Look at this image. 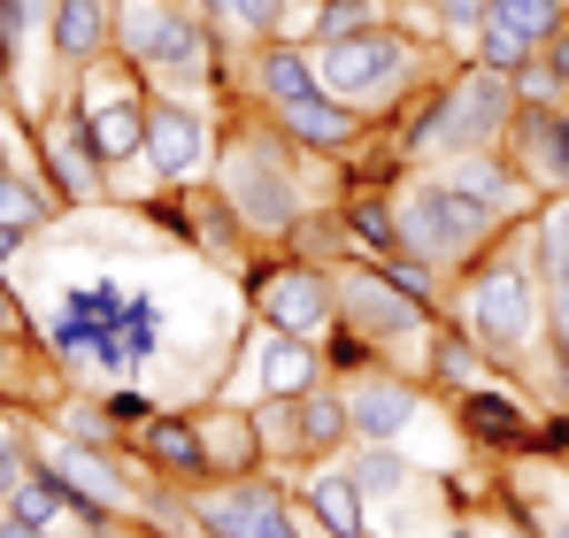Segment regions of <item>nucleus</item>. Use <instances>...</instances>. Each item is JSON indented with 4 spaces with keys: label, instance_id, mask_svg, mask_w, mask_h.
Segmentation results:
<instances>
[{
    "label": "nucleus",
    "instance_id": "obj_25",
    "mask_svg": "<svg viewBox=\"0 0 569 538\" xmlns=\"http://www.w3.org/2000/svg\"><path fill=\"white\" fill-rule=\"evenodd\" d=\"M339 469L355 477V492H362L370 508L400 500V492H416V454H400V447H347V454H339Z\"/></svg>",
    "mask_w": 569,
    "mask_h": 538
},
{
    "label": "nucleus",
    "instance_id": "obj_1",
    "mask_svg": "<svg viewBox=\"0 0 569 538\" xmlns=\"http://www.w3.org/2000/svg\"><path fill=\"white\" fill-rule=\"evenodd\" d=\"M308 162H316V155H300L278 123H270V131L254 123V131H239V139L216 155L208 185H216V200L239 216V231H247V239L284 247V239H300V231H308V216H316V192L300 185Z\"/></svg>",
    "mask_w": 569,
    "mask_h": 538
},
{
    "label": "nucleus",
    "instance_id": "obj_18",
    "mask_svg": "<svg viewBox=\"0 0 569 538\" xmlns=\"http://www.w3.org/2000/svg\"><path fill=\"white\" fill-rule=\"evenodd\" d=\"M355 447V424H347V392L323 377L316 392H300L292 400V461H308V469H323V461H339V454Z\"/></svg>",
    "mask_w": 569,
    "mask_h": 538
},
{
    "label": "nucleus",
    "instance_id": "obj_21",
    "mask_svg": "<svg viewBox=\"0 0 569 538\" xmlns=\"http://www.w3.org/2000/svg\"><path fill=\"white\" fill-rule=\"evenodd\" d=\"M247 78H254V92H262V108H292V100L323 92L316 47H300V39H262V47L247 54Z\"/></svg>",
    "mask_w": 569,
    "mask_h": 538
},
{
    "label": "nucleus",
    "instance_id": "obj_40",
    "mask_svg": "<svg viewBox=\"0 0 569 538\" xmlns=\"http://www.w3.org/2000/svg\"><path fill=\"white\" fill-rule=\"evenodd\" d=\"M23 239H31V231H16V223H0V269L16 262V247H23Z\"/></svg>",
    "mask_w": 569,
    "mask_h": 538
},
{
    "label": "nucleus",
    "instance_id": "obj_30",
    "mask_svg": "<svg viewBox=\"0 0 569 538\" xmlns=\"http://www.w3.org/2000/svg\"><path fill=\"white\" fill-rule=\"evenodd\" d=\"M170 8H178V0H116V62L147 70V54H154V39H162V23H170Z\"/></svg>",
    "mask_w": 569,
    "mask_h": 538
},
{
    "label": "nucleus",
    "instance_id": "obj_36",
    "mask_svg": "<svg viewBox=\"0 0 569 538\" xmlns=\"http://www.w3.org/2000/svg\"><path fill=\"white\" fill-rule=\"evenodd\" d=\"M485 8H492V0H423V16H431V23H447V31H455L462 47L477 39V23H485Z\"/></svg>",
    "mask_w": 569,
    "mask_h": 538
},
{
    "label": "nucleus",
    "instance_id": "obj_26",
    "mask_svg": "<svg viewBox=\"0 0 569 538\" xmlns=\"http://www.w3.org/2000/svg\"><path fill=\"white\" fill-rule=\"evenodd\" d=\"M485 369H492V361L447 323V331H431V347H423V392H455V400H462L470 385H485Z\"/></svg>",
    "mask_w": 569,
    "mask_h": 538
},
{
    "label": "nucleus",
    "instance_id": "obj_31",
    "mask_svg": "<svg viewBox=\"0 0 569 538\" xmlns=\"http://www.w3.org/2000/svg\"><path fill=\"white\" fill-rule=\"evenodd\" d=\"M523 255H531V269H539V285H562L569 277V200H555V208L523 231Z\"/></svg>",
    "mask_w": 569,
    "mask_h": 538
},
{
    "label": "nucleus",
    "instance_id": "obj_3",
    "mask_svg": "<svg viewBox=\"0 0 569 538\" xmlns=\"http://www.w3.org/2000/svg\"><path fill=\"white\" fill-rule=\"evenodd\" d=\"M455 331L485 361H500V369L531 361L539 331H547V285H539V269H531L523 247H508V255H492V262L455 277Z\"/></svg>",
    "mask_w": 569,
    "mask_h": 538
},
{
    "label": "nucleus",
    "instance_id": "obj_9",
    "mask_svg": "<svg viewBox=\"0 0 569 538\" xmlns=\"http://www.w3.org/2000/svg\"><path fill=\"white\" fill-rule=\"evenodd\" d=\"M200 538H300V516L270 477H216L192 492Z\"/></svg>",
    "mask_w": 569,
    "mask_h": 538
},
{
    "label": "nucleus",
    "instance_id": "obj_6",
    "mask_svg": "<svg viewBox=\"0 0 569 538\" xmlns=\"http://www.w3.org/2000/svg\"><path fill=\"white\" fill-rule=\"evenodd\" d=\"M331 285H339V331L378 347V361H408L416 347H431V308H416L378 262L331 269Z\"/></svg>",
    "mask_w": 569,
    "mask_h": 538
},
{
    "label": "nucleus",
    "instance_id": "obj_8",
    "mask_svg": "<svg viewBox=\"0 0 569 538\" xmlns=\"http://www.w3.org/2000/svg\"><path fill=\"white\" fill-rule=\"evenodd\" d=\"M216 155H223V147H216V123H208L200 100H170V92L147 100V155H139V170L154 185L192 192V185H208Z\"/></svg>",
    "mask_w": 569,
    "mask_h": 538
},
{
    "label": "nucleus",
    "instance_id": "obj_37",
    "mask_svg": "<svg viewBox=\"0 0 569 538\" xmlns=\"http://www.w3.org/2000/svg\"><path fill=\"white\" fill-rule=\"evenodd\" d=\"M100 400H108V416H116V424H131V431H139V424L154 416V408H147V400H139L131 385H116V392H100Z\"/></svg>",
    "mask_w": 569,
    "mask_h": 538
},
{
    "label": "nucleus",
    "instance_id": "obj_5",
    "mask_svg": "<svg viewBox=\"0 0 569 538\" xmlns=\"http://www.w3.org/2000/svg\"><path fill=\"white\" fill-rule=\"evenodd\" d=\"M316 70H323V92H331V100H347L355 116L378 123V116H392V108L416 100L423 54H416V39H408L400 23H378V31H362V39L316 47Z\"/></svg>",
    "mask_w": 569,
    "mask_h": 538
},
{
    "label": "nucleus",
    "instance_id": "obj_29",
    "mask_svg": "<svg viewBox=\"0 0 569 538\" xmlns=\"http://www.w3.org/2000/svg\"><path fill=\"white\" fill-rule=\"evenodd\" d=\"M378 23H392V0H316V8H308V39H316V47L362 39V31H378Z\"/></svg>",
    "mask_w": 569,
    "mask_h": 538
},
{
    "label": "nucleus",
    "instance_id": "obj_35",
    "mask_svg": "<svg viewBox=\"0 0 569 538\" xmlns=\"http://www.w3.org/2000/svg\"><path fill=\"white\" fill-rule=\"evenodd\" d=\"M23 477H31V439L0 416V508L16 500V485H23Z\"/></svg>",
    "mask_w": 569,
    "mask_h": 538
},
{
    "label": "nucleus",
    "instance_id": "obj_27",
    "mask_svg": "<svg viewBox=\"0 0 569 538\" xmlns=\"http://www.w3.org/2000/svg\"><path fill=\"white\" fill-rule=\"evenodd\" d=\"M339 231L370 255V262H392L400 255V223H392V192H347L339 200Z\"/></svg>",
    "mask_w": 569,
    "mask_h": 538
},
{
    "label": "nucleus",
    "instance_id": "obj_41",
    "mask_svg": "<svg viewBox=\"0 0 569 538\" xmlns=\"http://www.w3.org/2000/svg\"><path fill=\"white\" fill-rule=\"evenodd\" d=\"M8 86H16V54L0 47V108H8Z\"/></svg>",
    "mask_w": 569,
    "mask_h": 538
},
{
    "label": "nucleus",
    "instance_id": "obj_12",
    "mask_svg": "<svg viewBox=\"0 0 569 538\" xmlns=\"http://www.w3.org/2000/svg\"><path fill=\"white\" fill-rule=\"evenodd\" d=\"M39 461H54V477L86 500V508H100V516H139V492H131V477L116 469V454L108 447H86V439H62V431H47L39 439Z\"/></svg>",
    "mask_w": 569,
    "mask_h": 538
},
{
    "label": "nucleus",
    "instance_id": "obj_32",
    "mask_svg": "<svg viewBox=\"0 0 569 538\" xmlns=\"http://www.w3.org/2000/svg\"><path fill=\"white\" fill-rule=\"evenodd\" d=\"M192 231H200V247H208V255H239V247H247V231H239V216L216 200V185L192 200Z\"/></svg>",
    "mask_w": 569,
    "mask_h": 538
},
{
    "label": "nucleus",
    "instance_id": "obj_45",
    "mask_svg": "<svg viewBox=\"0 0 569 538\" xmlns=\"http://www.w3.org/2000/svg\"><path fill=\"white\" fill-rule=\"evenodd\" d=\"M200 8H216V16H223V8H231V0H200Z\"/></svg>",
    "mask_w": 569,
    "mask_h": 538
},
{
    "label": "nucleus",
    "instance_id": "obj_33",
    "mask_svg": "<svg viewBox=\"0 0 569 538\" xmlns=\"http://www.w3.org/2000/svg\"><path fill=\"white\" fill-rule=\"evenodd\" d=\"M470 62H485V70H500V78H523L539 54L523 47V39H508V31H492V23H477V39H470Z\"/></svg>",
    "mask_w": 569,
    "mask_h": 538
},
{
    "label": "nucleus",
    "instance_id": "obj_39",
    "mask_svg": "<svg viewBox=\"0 0 569 538\" xmlns=\"http://www.w3.org/2000/svg\"><path fill=\"white\" fill-rule=\"evenodd\" d=\"M16 331H23V308H16V300H8V285H0V347H8Z\"/></svg>",
    "mask_w": 569,
    "mask_h": 538
},
{
    "label": "nucleus",
    "instance_id": "obj_28",
    "mask_svg": "<svg viewBox=\"0 0 569 538\" xmlns=\"http://www.w3.org/2000/svg\"><path fill=\"white\" fill-rule=\"evenodd\" d=\"M485 23L508 31V39H523L531 54H547V47L562 39V23H569V0H492Z\"/></svg>",
    "mask_w": 569,
    "mask_h": 538
},
{
    "label": "nucleus",
    "instance_id": "obj_20",
    "mask_svg": "<svg viewBox=\"0 0 569 538\" xmlns=\"http://www.w3.org/2000/svg\"><path fill=\"white\" fill-rule=\"evenodd\" d=\"M439 178L455 185V192H470V200H485V208H500L508 223L539 200L531 185H523V170H516V155L508 147H485V155H455V162H439Z\"/></svg>",
    "mask_w": 569,
    "mask_h": 538
},
{
    "label": "nucleus",
    "instance_id": "obj_13",
    "mask_svg": "<svg viewBox=\"0 0 569 538\" xmlns=\"http://www.w3.org/2000/svg\"><path fill=\"white\" fill-rule=\"evenodd\" d=\"M39 162L54 170V200H70V208H93L108 192V170H100V155H93V139H86L70 100L54 116H39Z\"/></svg>",
    "mask_w": 569,
    "mask_h": 538
},
{
    "label": "nucleus",
    "instance_id": "obj_23",
    "mask_svg": "<svg viewBox=\"0 0 569 538\" xmlns=\"http://www.w3.org/2000/svg\"><path fill=\"white\" fill-rule=\"evenodd\" d=\"M455 416H462V431H470L485 454H508V447H523V439H531V416H523V408L508 400V385H492V377L470 385V392L455 400Z\"/></svg>",
    "mask_w": 569,
    "mask_h": 538
},
{
    "label": "nucleus",
    "instance_id": "obj_22",
    "mask_svg": "<svg viewBox=\"0 0 569 538\" xmlns=\"http://www.w3.org/2000/svg\"><path fill=\"white\" fill-rule=\"evenodd\" d=\"M323 385V347L292 339V331H262V369H254V400H300Z\"/></svg>",
    "mask_w": 569,
    "mask_h": 538
},
{
    "label": "nucleus",
    "instance_id": "obj_10",
    "mask_svg": "<svg viewBox=\"0 0 569 538\" xmlns=\"http://www.w3.org/2000/svg\"><path fill=\"white\" fill-rule=\"evenodd\" d=\"M216 62H223V54H216V23L200 16V0H178L139 78H147L154 92H170V100H208V86H216Z\"/></svg>",
    "mask_w": 569,
    "mask_h": 538
},
{
    "label": "nucleus",
    "instance_id": "obj_34",
    "mask_svg": "<svg viewBox=\"0 0 569 538\" xmlns=\"http://www.w3.org/2000/svg\"><path fill=\"white\" fill-rule=\"evenodd\" d=\"M223 23L254 31V47H262V39H292V0H231Z\"/></svg>",
    "mask_w": 569,
    "mask_h": 538
},
{
    "label": "nucleus",
    "instance_id": "obj_7",
    "mask_svg": "<svg viewBox=\"0 0 569 538\" xmlns=\"http://www.w3.org/2000/svg\"><path fill=\"white\" fill-rule=\"evenodd\" d=\"M247 308L270 323V331H292V339H331L339 331V285L323 262H270L247 277Z\"/></svg>",
    "mask_w": 569,
    "mask_h": 538
},
{
    "label": "nucleus",
    "instance_id": "obj_24",
    "mask_svg": "<svg viewBox=\"0 0 569 538\" xmlns=\"http://www.w3.org/2000/svg\"><path fill=\"white\" fill-rule=\"evenodd\" d=\"M200 439H208V469H216V477H262V461H270L262 424L239 416V400H231L223 416H200ZM216 477H208V485H216Z\"/></svg>",
    "mask_w": 569,
    "mask_h": 538
},
{
    "label": "nucleus",
    "instance_id": "obj_2",
    "mask_svg": "<svg viewBox=\"0 0 569 538\" xmlns=\"http://www.w3.org/2000/svg\"><path fill=\"white\" fill-rule=\"evenodd\" d=\"M516 108H523V100H516V78L485 70V62H462L455 78H439V86L423 92V108H416L408 131H400V155H408L416 170H439V162H455V155L508 147Z\"/></svg>",
    "mask_w": 569,
    "mask_h": 538
},
{
    "label": "nucleus",
    "instance_id": "obj_11",
    "mask_svg": "<svg viewBox=\"0 0 569 538\" xmlns=\"http://www.w3.org/2000/svg\"><path fill=\"white\" fill-rule=\"evenodd\" d=\"M347 392V424H355V447H400L408 424L423 416V377L408 369H362V377H339Z\"/></svg>",
    "mask_w": 569,
    "mask_h": 538
},
{
    "label": "nucleus",
    "instance_id": "obj_14",
    "mask_svg": "<svg viewBox=\"0 0 569 538\" xmlns=\"http://www.w3.org/2000/svg\"><path fill=\"white\" fill-rule=\"evenodd\" d=\"M508 155L539 200H569V108H516Z\"/></svg>",
    "mask_w": 569,
    "mask_h": 538
},
{
    "label": "nucleus",
    "instance_id": "obj_15",
    "mask_svg": "<svg viewBox=\"0 0 569 538\" xmlns=\"http://www.w3.org/2000/svg\"><path fill=\"white\" fill-rule=\"evenodd\" d=\"M270 123H278L300 155H316V162H347V155L362 147V131H370V116H355V108L331 100V92H308V100H292V108H270Z\"/></svg>",
    "mask_w": 569,
    "mask_h": 538
},
{
    "label": "nucleus",
    "instance_id": "obj_43",
    "mask_svg": "<svg viewBox=\"0 0 569 538\" xmlns=\"http://www.w3.org/2000/svg\"><path fill=\"white\" fill-rule=\"evenodd\" d=\"M0 178H16V155H8V131H0Z\"/></svg>",
    "mask_w": 569,
    "mask_h": 538
},
{
    "label": "nucleus",
    "instance_id": "obj_16",
    "mask_svg": "<svg viewBox=\"0 0 569 538\" xmlns=\"http://www.w3.org/2000/svg\"><path fill=\"white\" fill-rule=\"evenodd\" d=\"M131 454L162 477V485H208V439H200V416H147L131 431Z\"/></svg>",
    "mask_w": 569,
    "mask_h": 538
},
{
    "label": "nucleus",
    "instance_id": "obj_19",
    "mask_svg": "<svg viewBox=\"0 0 569 538\" xmlns=\"http://www.w3.org/2000/svg\"><path fill=\"white\" fill-rule=\"evenodd\" d=\"M300 516H308L323 538H378L370 500L355 492V477H347L339 461H323V469H308V477H300Z\"/></svg>",
    "mask_w": 569,
    "mask_h": 538
},
{
    "label": "nucleus",
    "instance_id": "obj_17",
    "mask_svg": "<svg viewBox=\"0 0 569 538\" xmlns=\"http://www.w3.org/2000/svg\"><path fill=\"white\" fill-rule=\"evenodd\" d=\"M47 54L62 70H93L116 54V0H54L47 16Z\"/></svg>",
    "mask_w": 569,
    "mask_h": 538
},
{
    "label": "nucleus",
    "instance_id": "obj_42",
    "mask_svg": "<svg viewBox=\"0 0 569 538\" xmlns=\"http://www.w3.org/2000/svg\"><path fill=\"white\" fill-rule=\"evenodd\" d=\"M500 538H547V531H539V524H508Z\"/></svg>",
    "mask_w": 569,
    "mask_h": 538
},
{
    "label": "nucleus",
    "instance_id": "obj_38",
    "mask_svg": "<svg viewBox=\"0 0 569 538\" xmlns=\"http://www.w3.org/2000/svg\"><path fill=\"white\" fill-rule=\"evenodd\" d=\"M0 538H54V531H39V524H23L16 508H0Z\"/></svg>",
    "mask_w": 569,
    "mask_h": 538
},
{
    "label": "nucleus",
    "instance_id": "obj_4",
    "mask_svg": "<svg viewBox=\"0 0 569 538\" xmlns=\"http://www.w3.org/2000/svg\"><path fill=\"white\" fill-rule=\"evenodd\" d=\"M392 223H400V255H416V262L439 269V277L477 269V262H485V247H492L500 231H516L500 208H485V200H470V192H455L439 170H423V178H408L400 192H392Z\"/></svg>",
    "mask_w": 569,
    "mask_h": 538
},
{
    "label": "nucleus",
    "instance_id": "obj_44",
    "mask_svg": "<svg viewBox=\"0 0 569 538\" xmlns=\"http://www.w3.org/2000/svg\"><path fill=\"white\" fill-rule=\"evenodd\" d=\"M547 538H569V516H555V524H547Z\"/></svg>",
    "mask_w": 569,
    "mask_h": 538
}]
</instances>
